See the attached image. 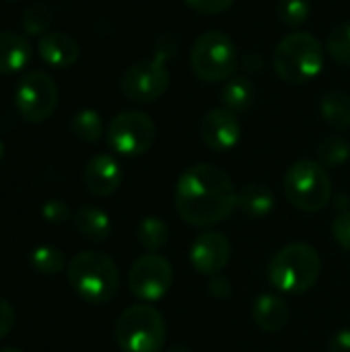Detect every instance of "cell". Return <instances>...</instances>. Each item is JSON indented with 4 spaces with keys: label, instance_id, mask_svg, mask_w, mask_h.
<instances>
[{
    "label": "cell",
    "instance_id": "obj_1",
    "mask_svg": "<svg viewBox=\"0 0 350 352\" xmlns=\"http://www.w3.org/2000/svg\"><path fill=\"white\" fill-rule=\"evenodd\" d=\"M237 208L233 179L212 163L188 167L175 184V210L192 227H215Z\"/></svg>",
    "mask_w": 350,
    "mask_h": 352
},
{
    "label": "cell",
    "instance_id": "obj_2",
    "mask_svg": "<svg viewBox=\"0 0 350 352\" xmlns=\"http://www.w3.org/2000/svg\"><path fill=\"white\" fill-rule=\"evenodd\" d=\"M72 291L91 305L109 303L120 289V272L116 262L101 252H80L66 268Z\"/></svg>",
    "mask_w": 350,
    "mask_h": 352
},
{
    "label": "cell",
    "instance_id": "obj_3",
    "mask_svg": "<svg viewBox=\"0 0 350 352\" xmlns=\"http://www.w3.org/2000/svg\"><path fill=\"white\" fill-rule=\"evenodd\" d=\"M272 68L287 85H303L314 80L324 68V45L305 31L285 35L272 54Z\"/></svg>",
    "mask_w": 350,
    "mask_h": 352
},
{
    "label": "cell",
    "instance_id": "obj_4",
    "mask_svg": "<svg viewBox=\"0 0 350 352\" xmlns=\"http://www.w3.org/2000/svg\"><path fill=\"white\" fill-rule=\"evenodd\" d=\"M177 43L173 35H163L157 43L155 58L134 62L120 80V91L134 103H153L169 89V70L165 62L173 56Z\"/></svg>",
    "mask_w": 350,
    "mask_h": 352
},
{
    "label": "cell",
    "instance_id": "obj_5",
    "mask_svg": "<svg viewBox=\"0 0 350 352\" xmlns=\"http://www.w3.org/2000/svg\"><path fill=\"white\" fill-rule=\"evenodd\" d=\"M322 272V260L316 248L307 243H289L278 250L268 264L270 283L289 295H303L316 287Z\"/></svg>",
    "mask_w": 350,
    "mask_h": 352
},
{
    "label": "cell",
    "instance_id": "obj_6",
    "mask_svg": "<svg viewBox=\"0 0 350 352\" xmlns=\"http://www.w3.org/2000/svg\"><path fill=\"white\" fill-rule=\"evenodd\" d=\"M167 336L163 314L151 303L122 311L116 322V342L122 352H161Z\"/></svg>",
    "mask_w": 350,
    "mask_h": 352
},
{
    "label": "cell",
    "instance_id": "obj_7",
    "mask_svg": "<svg viewBox=\"0 0 350 352\" xmlns=\"http://www.w3.org/2000/svg\"><path fill=\"white\" fill-rule=\"evenodd\" d=\"M285 196L303 212H320L332 200V179L318 161L299 159L285 173Z\"/></svg>",
    "mask_w": 350,
    "mask_h": 352
},
{
    "label": "cell",
    "instance_id": "obj_8",
    "mask_svg": "<svg viewBox=\"0 0 350 352\" xmlns=\"http://www.w3.org/2000/svg\"><path fill=\"white\" fill-rule=\"evenodd\" d=\"M192 72L198 80L206 85H217L229 80L237 70V47L233 39L223 31H206L202 33L190 52Z\"/></svg>",
    "mask_w": 350,
    "mask_h": 352
},
{
    "label": "cell",
    "instance_id": "obj_9",
    "mask_svg": "<svg viewBox=\"0 0 350 352\" xmlns=\"http://www.w3.org/2000/svg\"><path fill=\"white\" fill-rule=\"evenodd\" d=\"M58 99H60L58 85L52 78V74H47L45 70L27 72L19 80L14 91L17 111L25 122L31 124H41L47 118H52V113L58 107Z\"/></svg>",
    "mask_w": 350,
    "mask_h": 352
},
{
    "label": "cell",
    "instance_id": "obj_10",
    "mask_svg": "<svg viewBox=\"0 0 350 352\" xmlns=\"http://www.w3.org/2000/svg\"><path fill=\"white\" fill-rule=\"evenodd\" d=\"M157 136L155 122L142 111H122L118 113L107 128V144L113 153L122 157H140L144 155Z\"/></svg>",
    "mask_w": 350,
    "mask_h": 352
},
{
    "label": "cell",
    "instance_id": "obj_11",
    "mask_svg": "<svg viewBox=\"0 0 350 352\" xmlns=\"http://www.w3.org/2000/svg\"><path fill=\"white\" fill-rule=\"evenodd\" d=\"M171 283H173L171 262L159 254L140 256L128 272V287L132 295L144 303L163 299L169 293Z\"/></svg>",
    "mask_w": 350,
    "mask_h": 352
},
{
    "label": "cell",
    "instance_id": "obj_12",
    "mask_svg": "<svg viewBox=\"0 0 350 352\" xmlns=\"http://www.w3.org/2000/svg\"><path fill=\"white\" fill-rule=\"evenodd\" d=\"M200 138L210 151H231L241 138V124L237 113L227 107H215L200 120Z\"/></svg>",
    "mask_w": 350,
    "mask_h": 352
},
{
    "label": "cell",
    "instance_id": "obj_13",
    "mask_svg": "<svg viewBox=\"0 0 350 352\" xmlns=\"http://www.w3.org/2000/svg\"><path fill=\"white\" fill-rule=\"evenodd\" d=\"M229 260H231V241L217 231H206L204 235H200L190 250L192 268L204 276L221 274V270H225Z\"/></svg>",
    "mask_w": 350,
    "mask_h": 352
},
{
    "label": "cell",
    "instance_id": "obj_14",
    "mask_svg": "<svg viewBox=\"0 0 350 352\" xmlns=\"http://www.w3.org/2000/svg\"><path fill=\"white\" fill-rule=\"evenodd\" d=\"M85 186L97 198H107L122 186V167L111 155H95L85 167Z\"/></svg>",
    "mask_w": 350,
    "mask_h": 352
},
{
    "label": "cell",
    "instance_id": "obj_15",
    "mask_svg": "<svg viewBox=\"0 0 350 352\" xmlns=\"http://www.w3.org/2000/svg\"><path fill=\"white\" fill-rule=\"evenodd\" d=\"M37 52L39 58L54 68H70L80 56L76 39L64 31H47L41 35L37 41Z\"/></svg>",
    "mask_w": 350,
    "mask_h": 352
},
{
    "label": "cell",
    "instance_id": "obj_16",
    "mask_svg": "<svg viewBox=\"0 0 350 352\" xmlns=\"http://www.w3.org/2000/svg\"><path fill=\"white\" fill-rule=\"evenodd\" d=\"M252 318L256 322V326L268 334H276L281 332L289 320H291V311L287 307V303L276 297V295H260L254 305H252Z\"/></svg>",
    "mask_w": 350,
    "mask_h": 352
},
{
    "label": "cell",
    "instance_id": "obj_17",
    "mask_svg": "<svg viewBox=\"0 0 350 352\" xmlns=\"http://www.w3.org/2000/svg\"><path fill=\"white\" fill-rule=\"evenodd\" d=\"M31 60V43L27 35L0 31V74L23 70Z\"/></svg>",
    "mask_w": 350,
    "mask_h": 352
},
{
    "label": "cell",
    "instance_id": "obj_18",
    "mask_svg": "<svg viewBox=\"0 0 350 352\" xmlns=\"http://www.w3.org/2000/svg\"><path fill=\"white\" fill-rule=\"evenodd\" d=\"M72 223H74V229L93 243H103L111 233V221L107 212L97 206H89V204L80 206L74 212Z\"/></svg>",
    "mask_w": 350,
    "mask_h": 352
},
{
    "label": "cell",
    "instance_id": "obj_19",
    "mask_svg": "<svg viewBox=\"0 0 350 352\" xmlns=\"http://www.w3.org/2000/svg\"><path fill=\"white\" fill-rule=\"evenodd\" d=\"M237 208L252 219H264L274 210V194L266 184H245L237 192Z\"/></svg>",
    "mask_w": 350,
    "mask_h": 352
},
{
    "label": "cell",
    "instance_id": "obj_20",
    "mask_svg": "<svg viewBox=\"0 0 350 352\" xmlns=\"http://www.w3.org/2000/svg\"><path fill=\"white\" fill-rule=\"evenodd\" d=\"M320 113L328 126L334 130H349L350 128V95L332 89L326 91L320 99Z\"/></svg>",
    "mask_w": 350,
    "mask_h": 352
},
{
    "label": "cell",
    "instance_id": "obj_21",
    "mask_svg": "<svg viewBox=\"0 0 350 352\" xmlns=\"http://www.w3.org/2000/svg\"><path fill=\"white\" fill-rule=\"evenodd\" d=\"M254 99H256V89H254L252 80H248L245 76L229 78L221 93L223 107H227L233 113L250 111V107L254 105Z\"/></svg>",
    "mask_w": 350,
    "mask_h": 352
},
{
    "label": "cell",
    "instance_id": "obj_22",
    "mask_svg": "<svg viewBox=\"0 0 350 352\" xmlns=\"http://www.w3.org/2000/svg\"><path fill=\"white\" fill-rule=\"evenodd\" d=\"M136 239L149 254H157L169 241V227L159 217H146L136 227Z\"/></svg>",
    "mask_w": 350,
    "mask_h": 352
},
{
    "label": "cell",
    "instance_id": "obj_23",
    "mask_svg": "<svg viewBox=\"0 0 350 352\" xmlns=\"http://www.w3.org/2000/svg\"><path fill=\"white\" fill-rule=\"evenodd\" d=\"M316 157L318 163L322 167H340L349 161L350 157V142L347 138L334 134V136H326L318 148H316Z\"/></svg>",
    "mask_w": 350,
    "mask_h": 352
},
{
    "label": "cell",
    "instance_id": "obj_24",
    "mask_svg": "<svg viewBox=\"0 0 350 352\" xmlns=\"http://www.w3.org/2000/svg\"><path fill=\"white\" fill-rule=\"evenodd\" d=\"M29 266L43 276H54L60 274L66 266L64 262V254L62 250H58L56 245H39L31 252L29 256Z\"/></svg>",
    "mask_w": 350,
    "mask_h": 352
},
{
    "label": "cell",
    "instance_id": "obj_25",
    "mask_svg": "<svg viewBox=\"0 0 350 352\" xmlns=\"http://www.w3.org/2000/svg\"><path fill=\"white\" fill-rule=\"evenodd\" d=\"M70 130L83 142H97L103 136V120L95 109H80L72 116Z\"/></svg>",
    "mask_w": 350,
    "mask_h": 352
},
{
    "label": "cell",
    "instance_id": "obj_26",
    "mask_svg": "<svg viewBox=\"0 0 350 352\" xmlns=\"http://www.w3.org/2000/svg\"><path fill=\"white\" fill-rule=\"evenodd\" d=\"M54 21V12L47 4L43 2H35L31 6H27V10L21 16V27L25 31V35L35 37V35H45L47 29L52 27Z\"/></svg>",
    "mask_w": 350,
    "mask_h": 352
},
{
    "label": "cell",
    "instance_id": "obj_27",
    "mask_svg": "<svg viewBox=\"0 0 350 352\" xmlns=\"http://www.w3.org/2000/svg\"><path fill=\"white\" fill-rule=\"evenodd\" d=\"M324 50L330 58L342 66H350V23H340L330 29Z\"/></svg>",
    "mask_w": 350,
    "mask_h": 352
},
{
    "label": "cell",
    "instance_id": "obj_28",
    "mask_svg": "<svg viewBox=\"0 0 350 352\" xmlns=\"http://www.w3.org/2000/svg\"><path fill=\"white\" fill-rule=\"evenodd\" d=\"M309 12H311L309 0H281L278 2V19L291 29L301 27L309 19Z\"/></svg>",
    "mask_w": 350,
    "mask_h": 352
},
{
    "label": "cell",
    "instance_id": "obj_29",
    "mask_svg": "<svg viewBox=\"0 0 350 352\" xmlns=\"http://www.w3.org/2000/svg\"><path fill=\"white\" fill-rule=\"evenodd\" d=\"M41 217L50 225H64L70 219V208H68V204L64 200L52 198L41 206Z\"/></svg>",
    "mask_w": 350,
    "mask_h": 352
},
{
    "label": "cell",
    "instance_id": "obj_30",
    "mask_svg": "<svg viewBox=\"0 0 350 352\" xmlns=\"http://www.w3.org/2000/svg\"><path fill=\"white\" fill-rule=\"evenodd\" d=\"M235 0H186V4L198 12V14H206V16H212V14H221L225 10H229L233 6Z\"/></svg>",
    "mask_w": 350,
    "mask_h": 352
},
{
    "label": "cell",
    "instance_id": "obj_31",
    "mask_svg": "<svg viewBox=\"0 0 350 352\" xmlns=\"http://www.w3.org/2000/svg\"><path fill=\"white\" fill-rule=\"evenodd\" d=\"M332 235L336 239V243L350 252V210L347 212H340L334 223H332Z\"/></svg>",
    "mask_w": 350,
    "mask_h": 352
},
{
    "label": "cell",
    "instance_id": "obj_32",
    "mask_svg": "<svg viewBox=\"0 0 350 352\" xmlns=\"http://www.w3.org/2000/svg\"><path fill=\"white\" fill-rule=\"evenodd\" d=\"M12 326H14V309L4 297H0V340L12 330Z\"/></svg>",
    "mask_w": 350,
    "mask_h": 352
},
{
    "label": "cell",
    "instance_id": "obj_33",
    "mask_svg": "<svg viewBox=\"0 0 350 352\" xmlns=\"http://www.w3.org/2000/svg\"><path fill=\"white\" fill-rule=\"evenodd\" d=\"M208 291H210V295L217 297V299H227V297L231 295V283H229L225 276L217 274V276H212V280H210V285H208Z\"/></svg>",
    "mask_w": 350,
    "mask_h": 352
},
{
    "label": "cell",
    "instance_id": "obj_34",
    "mask_svg": "<svg viewBox=\"0 0 350 352\" xmlns=\"http://www.w3.org/2000/svg\"><path fill=\"white\" fill-rule=\"evenodd\" d=\"M328 352H350V330H340L328 344Z\"/></svg>",
    "mask_w": 350,
    "mask_h": 352
},
{
    "label": "cell",
    "instance_id": "obj_35",
    "mask_svg": "<svg viewBox=\"0 0 350 352\" xmlns=\"http://www.w3.org/2000/svg\"><path fill=\"white\" fill-rule=\"evenodd\" d=\"M241 64H243L245 70H260V66H258V64H260V58H258L256 54L243 56V62H241Z\"/></svg>",
    "mask_w": 350,
    "mask_h": 352
},
{
    "label": "cell",
    "instance_id": "obj_36",
    "mask_svg": "<svg viewBox=\"0 0 350 352\" xmlns=\"http://www.w3.org/2000/svg\"><path fill=\"white\" fill-rule=\"evenodd\" d=\"M167 352H194V351H190V349H186V346H173V349H169Z\"/></svg>",
    "mask_w": 350,
    "mask_h": 352
},
{
    "label": "cell",
    "instance_id": "obj_37",
    "mask_svg": "<svg viewBox=\"0 0 350 352\" xmlns=\"http://www.w3.org/2000/svg\"><path fill=\"white\" fill-rule=\"evenodd\" d=\"M0 352H23L21 349H14V346H6V349H0Z\"/></svg>",
    "mask_w": 350,
    "mask_h": 352
},
{
    "label": "cell",
    "instance_id": "obj_38",
    "mask_svg": "<svg viewBox=\"0 0 350 352\" xmlns=\"http://www.w3.org/2000/svg\"><path fill=\"white\" fill-rule=\"evenodd\" d=\"M2 159H4V144H2V140H0V163H2Z\"/></svg>",
    "mask_w": 350,
    "mask_h": 352
},
{
    "label": "cell",
    "instance_id": "obj_39",
    "mask_svg": "<svg viewBox=\"0 0 350 352\" xmlns=\"http://www.w3.org/2000/svg\"><path fill=\"white\" fill-rule=\"evenodd\" d=\"M8 2H19V0H8Z\"/></svg>",
    "mask_w": 350,
    "mask_h": 352
}]
</instances>
